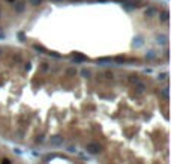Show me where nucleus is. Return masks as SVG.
Segmentation results:
<instances>
[{
    "label": "nucleus",
    "mask_w": 171,
    "mask_h": 164,
    "mask_svg": "<svg viewBox=\"0 0 171 164\" xmlns=\"http://www.w3.org/2000/svg\"><path fill=\"white\" fill-rule=\"evenodd\" d=\"M86 151H87L89 154L95 155V154H99V152L102 151V146H101L99 143H89V145L86 146Z\"/></svg>",
    "instance_id": "nucleus-1"
},
{
    "label": "nucleus",
    "mask_w": 171,
    "mask_h": 164,
    "mask_svg": "<svg viewBox=\"0 0 171 164\" xmlns=\"http://www.w3.org/2000/svg\"><path fill=\"white\" fill-rule=\"evenodd\" d=\"M63 142H65V138L62 137V136H53V137L50 138L51 146H60V145H63Z\"/></svg>",
    "instance_id": "nucleus-2"
},
{
    "label": "nucleus",
    "mask_w": 171,
    "mask_h": 164,
    "mask_svg": "<svg viewBox=\"0 0 171 164\" xmlns=\"http://www.w3.org/2000/svg\"><path fill=\"white\" fill-rule=\"evenodd\" d=\"M72 60L74 62H84V60H87L84 56H81V54H75L74 57H72Z\"/></svg>",
    "instance_id": "nucleus-3"
},
{
    "label": "nucleus",
    "mask_w": 171,
    "mask_h": 164,
    "mask_svg": "<svg viewBox=\"0 0 171 164\" xmlns=\"http://www.w3.org/2000/svg\"><path fill=\"white\" fill-rule=\"evenodd\" d=\"M144 90H146V86L141 83V81H138V83H137V92H138V93H143Z\"/></svg>",
    "instance_id": "nucleus-4"
},
{
    "label": "nucleus",
    "mask_w": 171,
    "mask_h": 164,
    "mask_svg": "<svg viewBox=\"0 0 171 164\" xmlns=\"http://www.w3.org/2000/svg\"><path fill=\"white\" fill-rule=\"evenodd\" d=\"M24 8H26L24 3H17V5H15V11H17V12H23Z\"/></svg>",
    "instance_id": "nucleus-5"
},
{
    "label": "nucleus",
    "mask_w": 171,
    "mask_h": 164,
    "mask_svg": "<svg viewBox=\"0 0 171 164\" xmlns=\"http://www.w3.org/2000/svg\"><path fill=\"white\" fill-rule=\"evenodd\" d=\"M167 39H168V38H167L165 35H161V36H158V42H159V44H167Z\"/></svg>",
    "instance_id": "nucleus-6"
},
{
    "label": "nucleus",
    "mask_w": 171,
    "mask_h": 164,
    "mask_svg": "<svg viewBox=\"0 0 171 164\" xmlns=\"http://www.w3.org/2000/svg\"><path fill=\"white\" fill-rule=\"evenodd\" d=\"M129 81L134 83V84H137L138 81H140V78H138V75H129Z\"/></svg>",
    "instance_id": "nucleus-7"
},
{
    "label": "nucleus",
    "mask_w": 171,
    "mask_h": 164,
    "mask_svg": "<svg viewBox=\"0 0 171 164\" xmlns=\"http://www.w3.org/2000/svg\"><path fill=\"white\" fill-rule=\"evenodd\" d=\"M161 95H162L164 98H165V99L168 98V87H164L162 90H161Z\"/></svg>",
    "instance_id": "nucleus-8"
},
{
    "label": "nucleus",
    "mask_w": 171,
    "mask_h": 164,
    "mask_svg": "<svg viewBox=\"0 0 171 164\" xmlns=\"http://www.w3.org/2000/svg\"><path fill=\"white\" fill-rule=\"evenodd\" d=\"M81 75H83L84 78H89V77H90V71H87V69H83V71H81Z\"/></svg>",
    "instance_id": "nucleus-9"
},
{
    "label": "nucleus",
    "mask_w": 171,
    "mask_h": 164,
    "mask_svg": "<svg viewBox=\"0 0 171 164\" xmlns=\"http://www.w3.org/2000/svg\"><path fill=\"white\" fill-rule=\"evenodd\" d=\"M161 20H162V21H167V20H168V12H167V11H164L162 14H161Z\"/></svg>",
    "instance_id": "nucleus-10"
},
{
    "label": "nucleus",
    "mask_w": 171,
    "mask_h": 164,
    "mask_svg": "<svg viewBox=\"0 0 171 164\" xmlns=\"http://www.w3.org/2000/svg\"><path fill=\"white\" fill-rule=\"evenodd\" d=\"M155 12H156V11H155L153 8H150L149 11H146V15H149V17H150V15H155Z\"/></svg>",
    "instance_id": "nucleus-11"
},
{
    "label": "nucleus",
    "mask_w": 171,
    "mask_h": 164,
    "mask_svg": "<svg viewBox=\"0 0 171 164\" xmlns=\"http://www.w3.org/2000/svg\"><path fill=\"white\" fill-rule=\"evenodd\" d=\"M167 77H168V74H167V72H162V74H159V80H167Z\"/></svg>",
    "instance_id": "nucleus-12"
},
{
    "label": "nucleus",
    "mask_w": 171,
    "mask_h": 164,
    "mask_svg": "<svg viewBox=\"0 0 171 164\" xmlns=\"http://www.w3.org/2000/svg\"><path fill=\"white\" fill-rule=\"evenodd\" d=\"M110 59H98V63H110Z\"/></svg>",
    "instance_id": "nucleus-13"
},
{
    "label": "nucleus",
    "mask_w": 171,
    "mask_h": 164,
    "mask_svg": "<svg viewBox=\"0 0 171 164\" xmlns=\"http://www.w3.org/2000/svg\"><path fill=\"white\" fill-rule=\"evenodd\" d=\"M68 152H71V154L77 152V149H75V146H69V147H68Z\"/></svg>",
    "instance_id": "nucleus-14"
},
{
    "label": "nucleus",
    "mask_w": 171,
    "mask_h": 164,
    "mask_svg": "<svg viewBox=\"0 0 171 164\" xmlns=\"http://www.w3.org/2000/svg\"><path fill=\"white\" fill-rule=\"evenodd\" d=\"M44 142V136H38L36 137V143H42Z\"/></svg>",
    "instance_id": "nucleus-15"
},
{
    "label": "nucleus",
    "mask_w": 171,
    "mask_h": 164,
    "mask_svg": "<svg viewBox=\"0 0 171 164\" xmlns=\"http://www.w3.org/2000/svg\"><path fill=\"white\" fill-rule=\"evenodd\" d=\"M41 2H42V0H32V5H35V6H36V5H39Z\"/></svg>",
    "instance_id": "nucleus-16"
},
{
    "label": "nucleus",
    "mask_w": 171,
    "mask_h": 164,
    "mask_svg": "<svg viewBox=\"0 0 171 164\" xmlns=\"http://www.w3.org/2000/svg\"><path fill=\"white\" fill-rule=\"evenodd\" d=\"M68 74L69 75H74V74H75V69H68Z\"/></svg>",
    "instance_id": "nucleus-17"
},
{
    "label": "nucleus",
    "mask_w": 171,
    "mask_h": 164,
    "mask_svg": "<svg viewBox=\"0 0 171 164\" xmlns=\"http://www.w3.org/2000/svg\"><path fill=\"white\" fill-rule=\"evenodd\" d=\"M147 57H149V59H153V57H155L153 51H150V53H149V54H147Z\"/></svg>",
    "instance_id": "nucleus-18"
},
{
    "label": "nucleus",
    "mask_w": 171,
    "mask_h": 164,
    "mask_svg": "<svg viewBox=\"0 0 171 164\" xmlns=\"http://www.w3.org/2000/svg\"><path fill=\"white\" fill-rule=\"evenodd\" d=\"M42 69H44V71H47V69H48V66H47V63H42Z\"/></svg>",
    "instance_id": "nucleus-19"
},
{
    "label": "nucleus",
    "mask_w": 171,
    "mask_h": 164,
    "mask_svg": "<svg viewBox=\"0 0 171 164\" xmlns=\"http://www.w3.org/2000/svg\"><path fill=\"white\" fill-rule=\"evenodd\" d=\"M2 164H11V163H9V160H8V158H5V160H3V163H2Z\"/></svg>",
    "instance_id": "nucleus-20"
},
{
    "label": "nucleus",
    "mask_w": 171,
    "mask_h": 164,
    "mask_svg": "<svg viewBox=\"0 0 171 164\" xmlns=\"http://www.w3.org/2000/svg\"><path fill=\"white\" fill-rule=\"evenodd\" d=\"M0 54H2V48H0Z\"/></svg>",
    "instance_id": "nucleus-21"
}]
</instances>
